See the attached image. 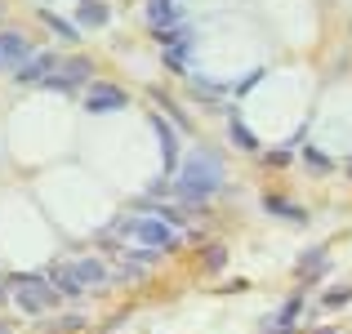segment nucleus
Masks as SVG:
<instances>
[{"label": "nucleus", "mask_w": 352, "mask_h": 334, "mask_svg": "<svg viewBox=\"0 0 352 334\" xmlns=\"http://www.w3.org/2000/svg\"><path fill=\"white\" fill-rule=\"evenodd\" d=\"M89 71H94V63H89V58H72V63H63V76H54L50 85L72 89V85H80V80H89Z\"/></svg>", "instance_id": "423d86ee"}, {"label": "nucleus", "mask_w": 352, "mask_h": 334, "mask_svg": "<svg viewBox=\"0 0 352 334\" xmlns=\"http://www.w3.org/2000/svg\"><path fill=\"white\" fill-rule=\"evenodd\" d=\"M223 263H228V254H223V249L214 245V249H210V254H206V267H223Z\"/></svg>", "instance_id": "4468645a"}, {"label": "nucleus", "mask_w": 352, "mask_h": 334, "mask_svg": "<svg viewBox=\"0 0 352 334\" xmlns=\"http://www.w3.org/2000/svg\"><path fill=\"white\" fill-rule=\"evenodd\" d=\"M45 67H54V58H50V54L23 58V63H18V80H45Z\"/></svg>", "instance_id": "6e6552de"}, {"label": "nucleus", "mask_w": 352, "mask_h": 334, "mask_svg": "<svg viewBox=\"0 0 352 334\" xmlns=\"http://www.w3.org/2000/svg\"><path fill=\"white\" fill-rule=\"evenodd\" d=\"M72 267H76V276H80L85 290H89V285H107V267L98 263V258H80V263H72Z\"/></svg>", "instance_id": "0eeeda50"}, {"label": "nucleus", "mask_w": 352, "mask_h": 334, "mask_svg": "<svg viewBox=\"0 0 352 334\" xmlns=\"http://www.w3.org/2000/svg\"><path fill=\"white\" fill-rule=\"evenodd\" d=\"M54 290H58V294H80V290H85V285H80V276H76V267H72V263H63L58 272H54Z\"/></svg>", "instance_id": "1a4fd4ad"}, {"label": "nucleus", "mask_w": 352, "mask_h": 334, "mask_svg": "<svg viewBox=\"0 0 352 334\" xmlns=\"http://www.w3.org/2000/svg\"><path fill=\"white\" fill-rule=\"evenodd\" d=\"M54 299H58V290L45 285L41 276H18V303H23V312H45V308H54Z\"/></svg>", "instance_id": "7ed1b4c3"}, {"label": "nucleus", "mask_w": 352, "mask_h": 334, "mask_svg": "<svg viewBox=\"0 0 352 334\" xmlns=\"http://www.w3.org/2000/svg\"><path fill=\"white\" fill-rule=\"evenodd\" d=\"M41 18L63 36V41H80V27H76V23H67V18H58V14H41Z\"/></svg>", "instance_id": "9b49d317"}, {"label": "nucleus", "mask_w": 352, "mask_h": 334, "mask_svg": "<svg viewBox=\"0 0 352 334\" xmlns=\"http://www.w3.org/2000/svg\"><path fill=\"white\" fill-rule=\"evenodd\" d=\"M232 138H236V147H245V152H258V138L250 134V129L241 125V120H236V125H232Z\"/></svg>", "instance_id": "f8f14e48"}, {"label": "nucleus", "mask_w": 352, "mask_h": 334, "mask_svg": "<svg viewBox=\"0 0 352 334\" xmlns=\"http://www.w3.org/2000/svg\"><path fill=\"white\" fill-rule=\"evenodd\" d=\"M80 23H85V27H103L107 23V9L98 5V0H80Z\"/></svg>", "instance_id": "9d476101"}, {"label": "nucleus", "mask_w": 352, "mask_h": 334, "mask_svg": "<svg viewBox=\"0 0 352 334\" xmlns=\"http://www.w3.org/2000/svg\"><path fill=\"white\" fill-rule=\"evenodd\" d=\"M27 58V36L23 32H5L0 36V67H18Z\"/></svg>", "instance_id": "20e7f679"}, {"label": "nucleus", "mask_w": 352, "mask_h": 334, "mask_svg": "<svg viewBox=\"0 0 352 334\" xmlns=\"http://www.w3.org/2000/svg\"><path fill=\"white\" fill-rule=\"evenodd\" d=\"M152 18H170V5H165V0H156V5H152Z\"/></svg>", "instance_id": "2eb2a0df"}, {"label": "nucleus", "mask_w": 352, "mask_h": 334, "mask_svg": "<svg viewBox=\"0 0 352 334\" xmlns=\"http://www.w3.org/2000/svg\"><path fill=\"white\" fill-rule=\"evenodd\" d=\"M161 219L170 223V227H174V223H179V227H183V223H188V214H183V210H174V205H165V210H161Z\"/></svg>", "instance_id": "ddd939ff"}, {"label": "nucleus", "mask_w": 352, "mask_h": 334, "mask_svg": "<svg viewBox=\"0 0 352 334\" xmlns=\"http://www.w3.org/2000/svg\"><path fill=\"white\" fill-rule=\"evenodd\" d=\"M120 107H125V89H116V85H98L89 94V111H98V116L103 111H120Z\"/></svg>", "instance_id": "39448f33"}, {"label": "nucleus", "mask_w": 352, "mask_h": 334, "mask_svg": "<svg viewBox=\"0 0 352 334\" xmlns=\"http://www.w3.org/2000/svg\"><path fill=\"white\" fill-rule=\"evenodd\" d=\"M219 183H223V165H219L210 152L188 156V165L179 170V192L183 197H206V192H214Z\"/></svg>", "instance_id": "f257e3e1"}, {"label": "nucleus", "mask_w": 352, "mask_h": 334, "mask_svg": "<svg viewBox=\"0 0 352 334\" xmlns=\"http://www.w3.org/2000/svg\"><path fill=\"white\" fill-rule=\"evenodd\" d=\"M125 232L134 241H143V245H156V249H165V245H174V227L165 219H125Z\"/></svg>", "instance_id": "f03ea898"}]
</instances>
